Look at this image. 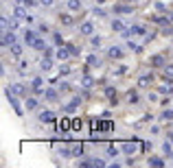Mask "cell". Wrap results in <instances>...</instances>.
Listing matches in <instances>:
<instances>
[{
    "label": "cell",
    "mask_w": 173,
    "mask_h": 168,
    "mask_svg": "<svg viewBox=\"0 0 173 168\" xmlns=\"http://www.w3.org/2000/svg\"><path fill=\"white\" fill-rule=\"evenodd\" d=\"M112 29H114L116 33H123V31H125V24H123L121 20H114V22H112Z\"/></svg>",
    "instance_id": "cell-16"
},
{
    "label": "cell",
    "mask_w": 173,
    "mask_h": 168,
    "mask_svg": "<svg viewBox=\"0 0 173 168\" xmlns=\"http://www.w3.org/2000/svg\"><path fill=\"white\" fill-rule=\"evenodd\" d=\"M7 92H11V94H15V96H20V94H24V85H22V83H13V85L9 87Z\"/></svg>",
    "instance_id": "cell-4"
},
{
    "label": "cell",
    "mask_w": 173,
    "mask_h": 168,
    "mask_svg": "<svg viewBox=\"0 0 173 168\" xmlns=\"http://www.w3.org/2000/svg\"><path fill=\"white\" fill-rule=\"evenodd\" d=\"M59 72H61V74H68V72H70V68H68V66H61V68H59Z\"/></svg>",
    "instance_id": "cell-39"
},
{
    "label": "cell",
    "mask_w": 173,
    "mask_h": 168,
    "mask_svg": "<svg viewBox=\"0 0 173 168\" xmlns=\"http://www.w3.org/2000/svg\"><path fill=\"white\" fill-rule=\"evenodd\" d=\"M70 55H72L70 48H59V50H57V59H59V61H66Z\"/></svg>",
    "instance_id": "cell-7"
},
{
    "label": "cell",
    "mask_w": 173,
    "mask_h": 168,
    "mask_svg": "<svg viewBox=\"0 0 173 168\" xmlns=\"http://www.w3.org/2000/svg\"><path fill=\"white\" fill-rule=\"evenodd\" d=\"M40 68H42V70H51V68H53V61H51V57H48V55H46V57H44V59L40 61Z\"/></svg>",
    "instance_id": "cell-12"
},
{
    "label": "cell",
    "mask_w": 173,
    "mask_h": 168,
    "mask_svg": "<svg viewBox=\"0 0 173 168\" xmlns=\"http://www.w3.org/2000/svg\"><path fill=\"white\" fill-rule=\"evenodd\" d=\"M138 148V144L136 142H125L123 144V153H127V155H134V151Z\"/></svg>",
    "instance_id": "cell-6"
},
{
    "label": "cell",
    "mask_w": 173,
    "mask_h": 168,
    "mask_svg": "<svg viewBox=\"0 0 173 168\" xmlns=\"http://www.w3.org/2000/svg\"><path fill=\"white\" fill-rule=\"evenodd\" d=\"M165 77L167 79H173V66H165Z\"/></svg>",
    "instance_id": "cell-30"
},
{
    "label": "cell",
    "mask_w": 173,
    "mask_h": 168,
    "mask_svg": "<svg viewBox=\"0 0 173 168\" xmlns=\"http://www.w3.org/2000/svg\"><path fill=\"white\" fill-rule=\"evenodd\" d=\"M61 22L64 24H72V17L70 15H61Z\"/></svg>",
    "instance_id": "cell-36"
},
{
    "label": "cell",
    "mask_w": 173,
    "mask_h": 168,
    "mask_svg": "<svg viewBox=\"0 0 173 168\" xmlns=\"http://www.w3.org/2000/svg\"><path fill=\"white\" fill-rule=\"evenodd\" d=\"M94 15H99V17H105V11H103V9H94Z\"/></svg>",
    "instance_id": "cell-37"
},
{
    "label": "cell",
    "mask_w": 173,
    "mask_h": 168,
    "mask_svg": "<svg viewBox=\"0 0 173 168\" xmlns=\"http://www.w3.org/2000/svg\"><path fill=\"white\" fill-rule=\"evenodd\" d=\"M169 140H171V142H173V133H169Z\"/></svg>",
    "instance_id": "cell-44"
},
{
    "label": "cell",
    "mask_w": 173,
    "mask_h": 168,
    "mask_svg": "<svg viewBox=\"0 0 173 168\" xmlns=\"http://www.w3.org/2000/svg\"><path fill=\"white\" fill-rule=\"evenodd\" d=\"M68 9L70 11H79L81 9V0H68Z\"/></svg>",
    "instance_id": "cell-15"
},
{
    "label": "cell",
    "mask_w": 173,
    "mask_h": 168,
    "mask_svg": "<svg viewBox=\"0 0 173 168\" xmlns=\"http://www.w3.org/2000/svg\"><path fill=\"white\" fill-rule=\"evenodd\" d=\"M22 2H24V0H15V5H22Z\"/></svg>",
    "instance_id": "cell-43"
},
{
    "label": "cell",
    "mask_w": 173,
    "mask_h": 168,
    "mask_svg": "<svg viewBox=\"0 0 173 168\" xmlns=\"http://www.w3.org/2000/svg\"><path fill=\"white\" fill-rule=\"evenodd\" d=\"M107 55H110L112 59H121V57H123V50L118 48V46H114V48H110V52H107Z\"/></svg>",
    "instance_id": "cell-11"
},
{
    "label": "cell",
    "mask_w": 173,
    "mask_h": 168,
    "mask_svg": "<svg viewBox=\"0 0 173 168\" xmlns=\"http://www.w3.org/2000/svg\"><path fill=\"white\" fill-rule=\"evenodd\" d=\"M79 103H81V98H75V100H72V103H68V105H66V107H64V111H66V114H72V111H75V109H77V105H79Z\"/></svg>",
    "instance_id": "cell-9"
},
{
    "label": "cell",
    "mask_w": 173,
    "mask_h": 168,
    "mask_svg": "<svg viewBox=\"0 0 173 168\" xmlns=\"http://www.w3.org/2000/svg\"><path fill=\"white\" fill-rule=\"evenodd\" d=\"M2 44H5V46H13V44H15V35H13V31H7V33H5Z\"/></svg>",
    "instance_id": "cell-3"
},
{
    "label": "cell",
    "mask_w": 173,
    "mask_h": 168,
    "mask_svg": "<svg viewBox=\"0 0 173 168\" xmlns=\"http://www.w3.org/2000/svg\"><path fill=\"white\" fill-rule=\"evenodd\" d=\"M35 40H38V37H35V33H33V31H26V35H24V42H26V44H33Z\"/></svg>",
    "instance_id": "cell-18"
},
{
    "label": "cell",
    "mask_w": 173,
    "mask_h": 168,
    "mask_svg": "<svg viewBox=\"0 0 173 168\" xmlns=\"http://www.w3.org/2000/svg\"><path fill=\"white\" fill-rule=\"evenodd\" d=\"M127 2H132V0H127Z\"/></svg>",
    "instance_id": "cell-47"
},
{
    "label": "cell",
    "mask_w": 173,
    "mask_h": 168,
    "mask_svg": "<svg viewBox=\"0 0 173 168\" xmlns=\"http://www.w3.org/2000/svg\"><path fill=\"white\" fill-rule=\"evenodd\" d=\"M40 120L42 122H53V120H55V114L48 111V109H44V111H40Z\"/></svg>",
    "instance_id": "cell-2"
},
{
    "label": "cell",
    "mask_w": 173,
    "mask_h": 168,
    "mask_svg": "<svg viewBox=\"0 0 173 168\" xmlns=\"http://www.w3.org/2000/svg\"><path fill=\"white\" fill-rule=\"evenodd\" d=\"M13 17H18V20H24V22H33V17H31L29 13H24V9H22L20 5L13 9Z\"/></svg>",
    "instance_id": "cell-1"
},
{
    "label": "cell",
    "mask_w": 173,
    "mask_h": 168,
    "mask_svg": "<svg viewBox=\"0 0 173 168\" xmlns=\"http://www.w3.org/2000/svg\"><path fill=\"white\" fill-rule=\"evenodd\" d=\"M81 83H83V85H86V87H90V85H92V83H94V81H92V79H90V77H83V81H81Z\"/></svg>",
    "instance_id": "cell-35"
},
{
    "label": "cell",
    "mask_w": 173,
    "mask_h": 168,
    "mask_svg": "<svg viewBox=\"0 0 173 168\" xmlns=\"http://www.w3.org/2000/svg\"><path fill=\"white\" fill-rule=\"evenodd\" d=\"M70 151H72V157H81L83 155V144H72Z\"/></svg>",
    "instance_id": "cell-10"
},
{
    "label": "cell",
    "mask_w": 173,
    "mask_h": 168,
    "mask_svg": "<svg viewBox=\"0 0 173 168\" xmlns=\"http://www.w3.org/2000/svg\"><path fill=\"white\" fill-rule=\"evenodd\" d=\"M114 11H116V13H132V7H127V5H116Z\"/></svg>",
    "instance_id": "cell-14"
},
{
    "label": "cell",
    "mask_w": 173,
    "mask_h": 168,
    "mask_svg": "<svg viewBox=\"0 0 173 168\" xmlns=\"http://www.w3.org/2000/svg\"><path fill=\"white\" fill-rule=\"evenodd\" d=\"M44 96H46L48 100H57V92L55 90H46V92H44Z\"/></svg>",
    "instance_id": "cell-22"
},
{
    "label": "cell",
    "mask_w": 173,
    "mask_h": 168,
    "mask_svg": "<svg viewBox=\"0 0 173 168\" xmlns=\"http://www.w3.org/2000/svg\"><path fill=\"white\" fill-rule=\"evenodd\" d=\"M96 2H103V0H96Z\"/></svg>",
    "instance_id": "cell-46"
},
{
    "label": "cell",
    "mask_w": 173,
    "mask_h": 168,
    "mask_svg": "<svg viewBox=\"0 0 173 168\" xmlns=\"http://www.w3.org/2000/svg\"><path fill=\"white\" fill-rule=\"evenodd\" d=\"M101 46V37H92V48H99Z\"/></svg>",
    "instance_id": "cell-34"
},
{
    "label": "cell",
    "mask_w": 173,
    "mask_h": 168,
    "mask_svg": "<svg viewBox=\"0 0 173 168\" xmlns=\"http://www.w3.org/2000/svg\"><path fill=\"white\" fill-rule=\"evenodd\" d=\"M118 153V148L114 146V144H110V146H107V155H116Z\"/></svg>",
    "instance_id": "cell-32"
},
{
    "label": "cell",
    "mask_w": 173,
    "mask_h": 168,
    "mask_svg": "<svg viewBox=\"0 0 173 168\" xmlns=\"http://www.w3.org/2000/svg\"><path fill=\"white\" fill-rule=\"evenodd\" d=\"M162 63H165V57H162V55H153V57H151V66H156V68H160Z\"/></svg>",
    "instance_id": "cell-13"
},
{
    "label": "cell",
    "mask_w": 173,
    "mask_h": 168,
    "mask_svg": "<svg viewBox=\"0 0 173 168\" xmlns=\"http://www.w3.org/2000/svg\"><path fill=\"white\" fill-rule=\"evenodd\" d=\"M149 164L151 166H165V162H162L160 157H149Z\"/></svg>",
    "instance_id": "cell-25"
},
{
    "label": "cell",
    "mask_w": 173,
    "mask_h": 168,
    "mask_svg": "<svg viewBox=\"0 0 173 168\" xmlns=\"http://www.w3.org/2000/svg\"><path fill=\"white\" fill-rule=\"evenodd\" d=\"M132 33H136V35H145V33H147V29H145V26H140V24H136V26H132Z\"/></svg>",
    "instance_id": "cell-19"
},
{
    "label": "cell",
    "mask_w": 173,
    "mask_h": 168,
    "mask_svg": "<svg viewBox=\"0 0 173 168\" xmlns=\"http://www.w3.org/2000/svg\"><path fill=\"white\" fill-rule=\"evenodd\" d=\"M160 120H173V111L171 109H165V111H162V116H160Z\"/></svg>",
    "instance_id": "cell-23"
},
{
    "label": "cell",
    "mask_w": 173,
    "mask_h": 168,
    "mask_svg": "<svg viewBox=\"0 0 173 168\" xmlns=\"http://www.w3.org/2000/svg\"><path fill=\"white\" fill-rule=\"evenodd\" d=\"M68 48H70L72 55H79V48H77V46H68Z\"/></svg>",
    "instance_id": "cell-40"
},
{
    "label": "cell",
    "mask_w": 173,
    "mask_h": 168,
    "mask_svg": "<svg viewBox=\"0 0 173 168\" xmlns=\"http://www.w3.org/2000/svg\"><path fill=\"white\" fill-rule=\"evenodd\" d=\"M151 81H153L151 74H142V77L138 79V85H140V87H149V85H151Z\"/></svg>",
    "instance_id": "cell-5"
},
{
    "label": "cell",
    "mask_w": 173,
    "mask_h": 168,
    "mask_svg": "<svg viewBox=\"0 0 173 168\" xmlns=\"http://www.w3.org/2000/svg\"><path fill=\"white\" fill-rule=\"evenodd\" d=\"M9 48H11V52L15 55V57H20V55H22V46L20 44H13V46H9Z\"/></svg>",
    "instance_id": "cell-20"
},
{
    "label": "cell",
    "mask_w": 173,
    "mask_h": 168,
    "mask_svg": "<svg viewBox=\"0 0 173 168\" xmlns=\"http://www.w3.org/2000/svg\"><path fill=\"white\" fill-rule=\"evenodd\" d=\"M92 166H96V168H103V166H105V160H101V157H94V160H92Z\"/></svg>",
    "instance_id": "cell-27"
},
{
    "label": "cell",
    "mask_w": 173,
    "mask_h": 168,
    "mask_svg": "<svg viewBox=\"0 0 173 168\" xmlns=\"http://www.w3.org/2000/svg\"><path fill=\"white\" fill-rule=\"evenodd\" d=\"M29 70V66H26V61H20V72H26Z\"/></svg>",
    "instance_id": "cell-38"
},
{
    "label": "cell",
    "mask_w": 173,
    "mask_h": 168,
    "mask_svg": "<svg viewBox=\"0 0 173 168\" xmlns=\"http://www.w3.org/2000/svg\"><path fill=\"white\" fill-rule=\"evenodd\" d=\"M162 151H165V153H167V155H169V157H171V155H173V151H171V144H169V142H167V144H165V146H162Z\"/></svg>",
    "instance_id": "cell-33"
},
{
    "label": "cell",
    "mask_w": 173,
    "mask_h": 168,
    "mask_svg": "<svg viewBox=\"0 0 173 168\" xmlns=\"http://www.w3.org/2000/svg\"><path fill=\"white\" fill-rule=\"evenodd\" d=\"M169 17H171V22H173V13H171V15H169Z\"/></svg>",
    "instance_id": "cell-45"
},
{
    "label": "cell",
    "mask_w": 173,
    "mask_h": 168,
    "mask_svg": "<svg viewBox=\"0 0 173 168\" xmlns=\"http://www.w3.org/2000/svg\"><path fill=\"white\" fill-rule=\"evenodd\" d=\"M105 94L110 96V100H112V103H116V100H118V98H116V92H114L112 87H107V90H105Z\"/></svg>",
    "instance_id": "cell-26"
},
{
    "label": "cell",
    "mask_w": 173,
    "mask_h": 168,
    "mask_svg": "<svg viewBox=\"0 0 173 168\" xmlns=\"http://www.w3.org/2000/svg\"><path fill=\"white\" fill-rule=\"evenodd\" d=\"M92 31H94L92 22H83V24H81V33H83V35H92Z\"/></svg>",
    "instance_id": "cell-8"
},
{
    "label": "cell",
    "mask_w": 173,
    "mask_h": 168,
    "mask_svg": "<svg viewBox=\"0 0 173 168\" xmlns=\"http://www.w3.org/2000/svg\"><path fill=\"white\" fill-rule=\"evenodd\" d=\"M127 100L136 105V103H138V94H136V92H127Z\"/></svg>",
    "instance_id": "cell-24"
},
{
    "label": "cell",
    "mask_w": 173,
    "mask_h": 168,
    "mask_svg": "<svg viewBox=\"0 0 173 168\" xmlns=\"http://www.w3.org/2000/svg\"><path fill=\"white\" fill-rule=\"evenodd\" d=\"M40 2H42V5H51V2H53V0H40Z\"/></svg>",
    "instance_id": "cell-42"
},
{
    "label": "cell",
    "mask_w": 173,
    "mask_h": 168,
    "mask_svg": "<svg viewBox=\"0 0 173 168\" xmlns=\"http://www.w3.org/2000/svg\"><path fill=\"white\" fill-rule=\"evenodd\" d=\"M24 5L29 7V5H35V0H24Z\"/></svg>",
    "instance_id": "cell-41"
},
{
    "label": "cell",
    "mask_w": 173,
    "mask_h": 168,
    "mask_svg": "<svg viewBox=\"0 0 173 168\" xmlns=\"http://www.w3.org/2000/svg\"><path fill=\"white\" fill-rule=\"evenodd\" d=\"M38 107V100L35 98H26V109H35Z\"/></svg>",
    "instance_id": "cell-28"
},
{
    "label": "cell",
    "mask_w": 173,
    "mask_h": 168,
    "mask_svg": "<svg viewBox=\"0 0 173 168\" xmlns=\"http://www.w3.org/2000/svg\"><path fill=\"white\" fill-rule=\"evenodd\" d=\"M18 29V17H13L11 22H9V31H15Z\"/></svg>",
    "instance_id": "cell-31"
},
{
    "label": "cell",
    "mask_w": 173,
    "mask_h": 168,
    "mask_svg": "<svg viewBox=\"0 0 173 168\" xmlns=\"http://www.w3.org/2000/svg\"><path fill=\"white\" fill-rule=\"evenodd\" d=\"M33 48L35 50H44V48H46V42H44V40H35L33 42Z\"/></svg>",
    "instance_id": "cell-17"
},
{
    "label": "cell",
    "mask_w": 173,
    "mask_h": 168,
    "mask_svg": "<svg viewBox=\"0 0 173 168\" xmlns=\"http://www.w3.org/2000/svg\"><path fill=\"white\" fill-rule=\"evenodd\" d=\"M68 129H70V120H68V118H64L61 122H59V131H68Z\"/></svg>",
    "instance_id": "cell-21"
},
{
    "label": "cell",
    "mask_w": 173,
    "mask_h": 168,
    "mask_svg": "<svg viewBox=\"0 0 173 168\" xmlns=\"http://www.w3.org/2000/svg\"><path fill=\"white\" fill-rule=\"evenodd\" d=\"M88 63H90V66H99V57H96V55H90V57H88Z\"/></svg>",
    "instance_id": "cell-29"
}]
</instances>
